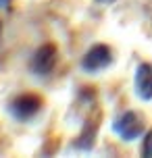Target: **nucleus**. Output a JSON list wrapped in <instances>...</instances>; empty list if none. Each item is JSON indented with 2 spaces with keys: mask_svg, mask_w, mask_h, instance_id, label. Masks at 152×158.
<instances>
[{
  "mask_svg": "<svg viewBox=\"0 0 152 158\" xmlns=\"http://www.w3.org/2000/svg\"><path fill=\"white\" fill-rule=\"evenodd\" d=\"M112 131L117 135H121L123 139L131 142V139H137L140 135L144 133V125H142V118L137 117L136 112L127 110L112 123Z\"/></svg>",
  "mask_w": 152,
  "mask_h": 158,
  "instance_id": "obj_1",
  "label": "nucleus"
},
{
  "mask_svg": "<svg viewBox=\"0 0 152 158\" xmlns=\"http://www.w3.org/2000/svg\"><path fill=\"white\" fill-rule=\"evenodd\" d=\"M112 63V52L108 46H104V44H96V46H92L86 52L83 56V60H81V67L90 73H96V71H102L106 69L108 64Z\"/></svg>",
  "mask_w": 152,
  "mask_h": 158,
  "instance_id": "obj_2",
  "label": "nucleus"
},
{
  "mask_svg": "<svg viewBox=\"0 0 152 158\" xmlns=\"http://www.w3.org/2000/svg\"><path fill=\"white\" fill-rule=\"evenodd\" d=\"M42 108V100L38 96L33 94H21L17 96L15 100L11 102V114L19 121H27V118H32L33 114H38Z\"/></svg>",
  "mask_w": 152,
  "mask_h": 158,
  "instance_id": "obj_3",
  "label": "nucleus"
},
{
  "mask_svg": "<svg viewBox=\"0 0 152 158\" xmlns=\"http://www.w3.org/2000/svg\"><path fill=\"white\" fill-rule=\"evenodd\" d=\"M56 64V48L52 44H44L36 50L32 58V71L36 75H48Z\"/></svg>",
  "mask_w": 152,
  "mask_h": 158,
  "instance_id": "obj_4",
  "label": "nucleus"
},
{
  "mask_svg": "<svg viewBox=\"0 0 152 158\" xmlns=\"http://www.w3.org/2000/svg\"><path fill=\"white\" fill-rule=\"evenodd\" d=\"M136 94L142 100H152V64L142 63L136 71Z\"/></svg>",
  "mask_w": 152,
  "mask_h": 158,
  "instance_id": "obj_5",
  "label": "nucleus"
},
{
  "mask_svg": "<svg viewBox=\"0 0 152 158\" xmlns=\"http://www.w3.org/2000/svg\"><path fill=\"white\" fill-rule=\"evenodd\" d=\"M94 135H96V123L88 121V123H86V129H83V133L79 135L77 148H81V150H90V148L94 146Z\"/></svg>",
  "mask_w": 152,
  "mask_h": 158,
  "instance_id": "obj_6",
  "label": "nucleus"
},
{
  "mask_svg": "<svg viewBox=\"0 0 152 158\" xmlns=\"http://www.w3.org/2000/svg\"><path fill=\"white\" fill-rule=\"evenodd\" d=\"M142 154L144 156H152V131H148L144 137V143H142Z\"/></svg>",
  "mask_w": 152,
  "mask_h": 158,
  "instance_id": "obj_7",
  "label": "nucleus"
},
{
  "mask_svg": "<svg viewBox=\"0 0 152 158\" xmlns=\"http://www.w3.org/2000/svg\"><path fill=\"white\" fill-rule=\"evenodd\" d=\"M11 4V0H0V8H6Z\"/></svg>",
  "mask_w": 152,
  "mask_h": 158,
  "instance_id": "obj_8",
  "label": "nucleus"
},
{
  "mask_svg": "<svg viewBox=\"0 0 152 158\" xmlns=\"http://www.w3.org/2000/svg\"><path fill=\"white\" fill-rule=\"evenodd\" d=\"M98 2H112V0H98Z\"/></svg>",
  "mask_w": 152,
  "mask_h": 158,
  "instance_id": "obj_9",
  "label": "nucleus"
},
{
  "mask_svg": "<svg viewBox=\"0 0 152 158\" xmlns=\"http://www.w3.org/2000/svg\"><path fill=\"white\" fill-rule=\"evenodd\" d=\"M0 31H2V23H0Z\"/></svg>",
  "mask_w": 152,
  "mask_h": 158,
  "instance_id": "obj_10",
  "label": "nucleus"
}]
</instances>
